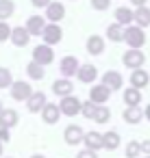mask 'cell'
<instances>
[{
	"label": "cell",
	"instance_id": "f546056e",
	"mask_svg": "<svg viewBox=\"0 0 150 158\" xmlns=\"http://www.w3.org/2000/svg\"><path fill=\"white\" fill-rule=\"evenodd\" d=\"M15 11V5H13V0H0V20H9Z\"/></svg>",
	"mask_w": 150,
	"mask_h": 158
},
{
	"label": "cell",
	"instance_id": "7bdbcfd3",
	"mask_svg": "<svg viewBox=\"0 0 150 158\" xmlns=\"http://www.w3.org/2000/svg\"><path fill=\"white\" fill-rule=\"evenodd\" d=\"M2 152H5V143H0V158H2Z\"/></svg>",
	"mask_w": 150,
	"mask_h": 158
},
{
	"label": "cell",
	"instance_id": "f35d334b",
	"mask_svg": "<svg viewBox=\"0 0 150 158\" xmlns=\"http://www.w3.org/2000/svg\"><path fill=\"white\" fill-rule=\"evenodd\" d=\"M50 2H52V0H31V5H33V7H37V9H42V7L46 9Z\"/></svg>",
	"mask_w": 150,
	"mask_h": 158
},
{
	"label": "cell",
	"instance_id": "4fadbf2b",
	"mask_svg": "<svg viewBox=\"0 0 150 158\" xmlns=\"http://www.w3.org/2000/svg\"><path fill=\"white\" fill-rule=\"evenodd\" d=\"M78 65H81V63H78V59H76V56H72V54H68V56H63V59H61L59 69H61L63 78H72V76H76Z\"/></svg>",
	"mask_w": 150,
	"mask_h": 158
},
{
	"label": "cell",
	"instance_id": "e575fe53",
	"mask_svg": "<svg viewBox=\"0 0 150 158\" xmlns=\"http://www.w3.org/2000/svg\"><path fill=\"white\" fill-rule=\"evenodd\" d=\"M91 7L96 11H107L111 7V0H91Z\"/></svg>",
	"mask_w": 150,
	"mask_h": 158
},
{
	"label": "cell",
	"instance_id": "8992f818",
	"mask_svg": "<svg viewBox=\"0 0 150 158\" xmlns=\"http://www.w3.org/2000/svg\"><path fill=\"white\" fill-rule=\"evenodd\" d=\"M42 39H44V44H48V46H57V44L63 39V31H61V26L55 24V22L46 24L44 31H42Z\"/></svg>",
	"mask_w": 150,
	"mask_h": 158
},
{
	"label": "cell",
	"instance_id": "ffe728a7",
	"mask_svg": "<svg viewBox=\"0 0 150 158\" xmlns=\"http://www.w3.org/2000/svg\"><path fill=\"white\" fill-rule=\"evenodd\" d=\"M11 44L13 46H18V48H24V46H29V41H31V35H29V31L24 28V26H15V28H11Z\"/></svg>",
	"mask_w": 150,
	"mask_h": 158
},
{
	"label": "cell",
	"instance_id": "74e56055",
	"mask_svg": "<svg viewBox=\"0 0 150 158\" xmlns=\"http://www.w3.org/2000/svg\"><path fill=\"white\" fill-rule=\"evenodd\" d=\"M139 149L143 156H150V141H139Z\"/></svg>",
	"mask_w": 150,
	"mask_h": 158
},
{
	"label": "cell",
	"instance_id": "484cf974",
	"mask_svg": "<svg viewBox=\"0 0 150 158\" xmlns=\"http://www.w3.org/2000/svg\"><path fill=\"white\" fill-rule=\"evenodd\" d=\"M115 22L120 26H130L133 24V9L128 7H117L115 9Z\"/></svg>",
	"mask_w": 150,
	"mask_h": 158
},
{
	"label": "cell",
	"instance_id": "b9f144b4",
	"mask_svg": "<svg viewBox=\"0 0 150 158\" xmlns=\"http://www.w3.org/2000/svg\"><path fill=\"white\" fill-rule=\"evenodd\" d=\"M31 158H46V156H44V154H33Z\"/></svg>",
	"mask_w": 150,
	"mask_h": 158
},
{
	"label": "cell",
	"instance_id": "60d3db41",
	"mask_svg": "<svg viewBox=\"0 0 150 158\" xmlns=\"http://www.w3.org/2000/svg\"><path fill=\"white\" fill-rule=\"evenodd\" d=\"M143 117H146V119H148V121H150V104H148V106H146V108H143Z\"/></svg>",
	"mask_w": 150,
	"mask_h": 158
},
{
	"label": "cell",
	"instance_id": "7402d4cb",
	"mask_svg": "<svg viewBox=\"0 0 150 158\" xmlns=\"http://www.w3.org/2000/svg\"><path fill=\"white\" fill-rule=\"evenodd\" d=\"M133 24H137L139 28H148L150 26V9L148 7H135V11H133Z\"/></svg>",
	"mask_w": 150,
	"mask_h": 158
},
{
	"label": "cell",
	"instance_id": "ac0fdd59",
	"mask_svg": "<svg viewBox=\"0 0 150 158\" xmlns=\"http://www.w3.org/2000/svg\"><path fill=\"white\" fill-rule=\"evenodd\" d=\"M52 93L59 95V98H65V95H72L74 93V85L70 78H57L52 82Z\"/></svg>",
	"mask_w": 150,
	"mask_h": 158
},
{
	"label": "cell",
	"instance_id": "4316f807",
	"mask_svg": "<svg viewBox=\"0 0 150 158\" xmlns=\"http://www.w3.org/2000/svg\"><path fill=\"white\" fill-rule=\"evenodd\" d=\"M107 39L113 41V44L124 41V26H120L117 22H115V24H109V26H107Z\"/></svg>",
	"mask_w": 150,
	"mask_h": 158
},
{
	"label": "cell",
	"instance_id": "8fae6325",
	"mask_svg": "<svg viewBox=\"0 0 150 158\" xmlns=\"http://www.w3.org/2000/svg\"><path fill=\"white\" fill-rule=\"evenodd\" d=\"M109 98H111V89H107L102 82L100 85H91V89H89V100L94 102V104H107L109 102Z\"/></svg>",
	"mask_w": 150,
	"mask_h": 158
},
{
	"label": "cell",
	"instance_id": "6da1fadb",
	"mask_svg": "<svg viewBox=\"0 0 150 158\" xmlns=\"http://www.w3.org/2000/svg\"><path fill=\"white\" fill-rule=\"evenodd\" d=\"M124 44H128V48L141 50L146 46V33H143V28H139L137 24L124 26Z\"/></svg>",
	"mask_w": 150,
	"mask_h": 158
},
{
	"label": "cell",
	"instance_id": "bcb514c9",
	"mask_svg": "<svg viewBox=\"0 0 150 158\" xmlns=\"http://www.w3.org/2000/svg\"><path fill=\"white\" fill-rule=\"evenodd\" d=\"M143 158H150V156H143Z\"/></svg>",
	"mask_w": 150,
	"mask_h": 158
},
{
	"label": "cell",
	"instance_id": "d4e9b609",
	"mask_svg": "<svg viewBox=\"0 0 150 158\" xmlns=\"http://www.w3.org/2000/svg\"><path fill=\"white\" fill-rule=\"evenodd\" d=\"M122 100H124L126 106H139L141 104V91L135 89V87H128V89H124Z\"/></svg>",
	"mask_w": 150,
	"mask_h": 158
},
{
	"label": "cell",
	"instance_id": "f6af8a7d",
	"mask_svg": "<svg viewBox=\"0 0 150 158\" xmlns=\"http://www.w3.org/2000/svg\"><path fill=\"white\" fill-rule=\"evenodd\" d=\"M2 158H5V156H2ZM7 158H11V156H7Z\"/></svg>",
	"mask_w": 150,
	"mask_h": 158
},
{
	"label": "cell",
	"instance_id": "d6a6232c",
	"mask_svg": "<svg viewBox=\"0 0 150 158\" xmlns=\"http://www.w3.org/2000/svg\"><path fill=\"white\" fill-rule=\"evenodd\" d=\"M13 82V76L7 67H0V89H9Z\"/></svg>",
	"mask_w": 150,
	"mask_h": 158
},
{
	"label": "cell",
	"instance_id": "d6986e66",
	"mask_svg": "<svg viewBox=\"0 0 150 158\" xmlns=\"http://www.w3.org/2000/svg\"><path fill=\"white\" fill-rule=\"evenodd\" d=\"M46 20H50V22H55V24H59L63 18H65V7L61 5V2H50L48 7H46V15H44Z\"/></svg>",
	"mask_w": 150,
	"mask_h": 158
},
{
	"label": "cell",
	"instance_id": "7a4b0ae2",
	"mask_svg": "<svg viewBox=\"0 0 150 158\" xmlns=\"http://www.w3.org/2000/svg\"><path fill=\"white\" fill-rule=\"evenodd\" d=\"M122 63H124V67H128V69H139V67H143V63H146V54H143L141 50H137V48H128V50L122 54Z\"/></svg>",
	"mask_w": 150,
	"mask_h": 158
},
{
	"label": "cell",
	"instance_id": "1f68e13d",
	"mask_svg": "<svg viewBox=\"0 0 150 158\" xmlns=\"http://www.w3.org/2000/svg\"><path fill=\"white\" fill-rule=\"evenodd\" d=\"M96 106H98V104H94L91 100L81 102V115H83L85 119H91V117H94V113H96Z\"/></svg>",
	"mask_w": 150,
	"mask_h": 158
},
{
	"label": "cell",
	"instance_id": "9c48e42d",
	"mask_svg": "<svg viewBox=\"0 0 150 158\" xmlns=\"http://www.w3.org/2000/svg\"><path fill=\"white\" fill-rule=\"evenodd\" d=\"M39 113H42V121L48 123V126H55V123H59V119H61L59 104H52V102H46Z\"/></svg>",
	"mask_w": 150,
	"mask_h": 158
},
{
	"label": "cell",
	"instance_id": "30bf717a",
	"mask_svg": "<svg viewBox=\"0 0 150 158\" xmlns=\"http://www.w3.org/2000/svg\"><path fill=\"white\" fill-rule=\"evenodd\" d=\"M83 136H85V130L78 126V123H70L65 130H63V141L68 145H81L83 143Z\"/></svg>",
	"mask_w": 150,
	"mask_h": 158
},
{
	"label": "cell",
	"instance_id": "2e32d148",
	"mask_svg": "<svg viewBox=\"0 0 150 158\" xmlns=\"http://www.w3.org/2000/svg\"><path fill=\"white\" fill-rule=\"evenodd\" d=\"M44 26H46V18H44V15H31V18L26 20V26H24V28L29 31L31 37H42Z\"/></svg>",
	"mask_w": 150,
	"mask_h": 158
},
{
	"label": "cell",
	"instance_id": "836d02e7",
	"mask_svg": "<svg viewBox=\"0 0 150 158\" xmlns=\"http://www.w3.org/2000/svg\"><path fill=\"white\" fill-rule=\"evenodd\" d=\"M9 37H11V26L5 20H0V41H7Z\"/></svg>",
	"mask_w": 150,
	"mask_h": 158
},
{
	"label": "cell",
	"instance_id": "5b68a950",
	"mask_svg": "<svg viewBox=\"0 0 150 158\" xmlns=\"http://www.w3.org/2000/svg\"><path fill=\"white\" fill-rule=\"evenodd\" d=\"M59 110L65 117H76V115H81V100L76 95H65L59 102Z\"/></svg>",
	"mask_w": 150,
	"mask_h": 158
},
{
	"label": "cell",
	"instance_id": "ee69618b",
	"mask_svg": "<svg viewBox=\"0 0 150 158\" xmlns=\"http://www.w3.org/2000/svg\"><path fill=\"white\" fill-rule=\"evenodd\" d=\"M2 108H5V104H2V100H0V110H2Z\"/></svg>",
	"mask_w": 150,
	"mask_h": 158
},
{
	"label": "cell",
	"instance_id": "f1b7e54d",
	"mask_svg": "<svg viewBox=\"0 0 150 158\" xmlns=\"http://www.w3.org/2000/svg\"><path fill=\"white\" fill-rule=\"evenodd\" d=\"M96 123H107L109 119H111V110H109V106L107 104H100V106H96V113H94V117H91Z\"/></svg>",
	"mask_w": 150,
	"mask_h": 158
},
{
	"label": "cell",
	"instance_id": "d590c367",
	"mask_svg": "<svg viewBox=\"0 0 150 158\" xmlns=\"http://www.w3.org/2000/svg\"><path fill=\"white\" fill-rule=\"evenodd\" d=\"M11 141V130H7V128H0V143H9Z\"/></svg>",
	"mask_w": 150,
	"mask_h": 158
},
{
	"label": "cell",
	"instance_id": "9a60e30c",
	"mask_svg": "<svg viewBox=\"0 0 150 158\" xmlns=\"http://www.w3.org/2000/svg\"><path fill=\"white\" fill-rule=\"evenodd\" d=\"M18 121H20V115H18L15 108H2L0 110V128L11 130V128L18 126Z\"/></svg>",
	"mask_w": 150,
	"mask_h": 158
},
{
	"label": "cell",
	"instance_id": "277c9868",
	"mask_svg": "<svg viewBox=\"0 0 150 158\" xmlns=\"http://www.w3.org/2000/svg\"><path fill=\"white\" fill-rule=\"evenodd\" d=\"M33 61L35 63H39V65H50L52 61H55V50H52V46H48V44H39V46H35L33 48Z\"/></svg>",
	"mask_w": 150,
	"mask_h": 158
},
{
	"label": "cell",
	"instance_id": "44dd1931",
	"mask_svg": "<svg viewBox=\"0 0 150 158\" xmlns=\"http://www.w3.org/2000/svg\"><path fill=\"white\" fill-rule=\"evenodd\" d=\"M46 102L48 100H46V93L44 91H33L31 98L26 100V108H29V113H39Z\"/></svg>",
	"mask_w": 150,
	"mask_h": 158
},
{
	"label": "cell",
	"instance_id": "52a82bcc",
	"mask_svg": "<svg viewBox=\"0 0 150 158\" xmlns=\"http://www.w3.org/2000/svg\"><path fill=\"white\" fill-rule=\"evenodd\" d=\"M100 82H102L107 89H111V93H113V91H120V89L124 87V78H122V74L115 72V69L104 72V74L100 76Z\"/></svg>",
	"mask_w": 150,
	"mask_h": 158
},
{
	"label": "cell",
	"instance_id": "3957f363",
	"mask_svg": "<svg viewBox=\"0 0 150 158\" xmlns=\"http://www.w3.org/2000/svg\"><path fill=\"white\" fill-rule=\"evenodd\" d=\"M9 93H11V98L15 102H26L31 98V93H33V87L26 80H13L11 87H9Z\"/></svg>",
	"mask_w": 150,
	"mask_h": 158
},
{
	"label": "cell",
	"instance_id": "5bb4252c",
	"mask_svg": "<svg viewBox=\"0 0 150 158\" xmlns=\"http://www.w3.org/2000/svg\"><path fill=\"white\" fill-rule=\"evenodd\" d=\"M128 82H130V87H135V89H146L148 85H150V74L143 69V67H139V69H133V74H130V78H128Z\"/></svg>",
	"mask_w": 150,
	"mask_h": 158
},
{
	"label": "cell",
	"instance_id": "603a6c76",
	"mask_svg": "<svg viewBox=\"0 0 150 158\" xmlns=\"http://www.w3.org/2000/svg\"><path fill=\"white\" fill-rule=\"evenodd\" d=\"M122 119H124L126 123L137 126V123L143 119V108H141V106H126V110L122 113Z\"/></svg>",
	"mask_w": 150,
	"mask_h": 158
},
{
	"label": "cell",
	"instance_id": "e0dca14e",
	"mask_svg": "<svg viewBox=\"0 0 150 158\" xmlns=\"http://www.w3.org/2000/svg\"><path fill=\"white\" fill-rule=\"evenodd\" d=\"M120 145H122V136H120L117 130H107V132H102V149L115 152Z\"/></svg>",
	"mask_w": 150,
	"mask_h": 158
},
{
	"label": "cell",
	"instance_id": "cb8c5ba5",
	"mask_svg": "<svg viewBox=\"0 0 150 158\" xmlns=\"http://www.w3.org/2000/svg\"><path fill=\"white\" fill-rule=\"evenodd\" d=\"M87 52L91 54V56H98V54H102L104 52V39L100 37V35H91L89 39H87Z\"/></svg>",
	"mask_w": 150,
	"mask_h": 158
},
{
	"label": "cell",
	"instance_id": "4dcf8cb0",
	"mask_svg": "<svg viewBox=\"0 0 150 158\" xmlns=\"http://www.w3.org/2000/svg\"><path fill=\"white\" fill-rule=\"evenodd\" d=\"M124 154H126V158H139V156H141L139 141H128L126 147H124Z\"/></svg>",
	"mask_w": 150,
	"mask_h": 158
},
{
	"label": "cell",
	"instance_id": "7c38bea8",
	"mask_svg": "<svg viewBox=\"0 0 150 158\" xmlns=\"http://www.w3.org/2000/svg\"><path fill=\"white\" fill-rule=\"evenodd\" d=\"M81 145H85V149L100 152V149H102V132H98V130H89V132H85Z\"/></svg>",
	"mask_w": 150,
	"mask_h": 158
},
{
	"label": "cell",
	"instance_id": "8d00e7d4",
	"mask_svg": "<svg viewBox=\"0 0 150 158\" xmlns=\"http://www.w3.org/2000/svg\"><path fill=\"white\" fill-rule=\"evenodd\" d=\"M76 158H98V152H91V149H81L76 154Z\"/></svg>",
	"mask_w": 150,
	"mask_h": 158
},
{
	"label": "cell",
	"instance_id": "83f0119b",
	"mask_svg": "<svg viewBox=\"0 0 150 158\" xmlns=\"http://www.w3.org/2000/svg\"><path fill=\"white\" fill-rule=\"evenodd\" d=\"M26 76H29L31 80H44V76H46V69H44V65H39V63L31 61V63L26 65Z\"/></svg>",
	"mask_w": 150,
	"mask_h": 158
},
{
	"label": "cell",
	"instance_id": "ba28073f",
	"mask_svg": "<svg viewBox=\"0 0 150 158\" xmlns=\"http://www.w3.org/2000/svg\"><path fill=\"white\" fill-rule=\"evenodd\" d=\"M76 78H78L83 85H94L96 78H98V67L91 65V63H83V65H78V69H76Z\"/></svg>",
	"mask_w": 150,
	"mask_h": 158
},
{
	"label": "cell",
	"instance_id": "ab89813d",
	"mask_svg": "<svg viewBox=\"0 0 150 158\" xmlns=\"http://www.w3.org/2000/svg\"><path fill=\"white\" fill-rule=\"evenodd\" d=\"M146 2H148V0H130L133 7H146Z\"/></svg>",
	"mask_w": 150,
	"mask_h": 158
}]
</instances>
